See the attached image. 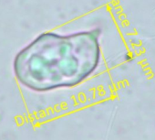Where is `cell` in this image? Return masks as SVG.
I'll list each match as a JSON object with an SVG mask.
<instances>
[{
	"mask_svg": "<svg viewBox=\"0 0 155 140\" xmlns=\"http://www.w3.org/2000/svg\"><path fill=\"white\" fill-rule=\"evenodd\" d=\"M100 60L96 30L68 35L46 32L16 55L13 70L21 85L44 93L79 85L95 72Z\"/></svg>",
	"mask_w": 155,
	"mask_h": 140,
	"instance_id": "6da1fadb",
	"label": "cell"
}]
</instances>
